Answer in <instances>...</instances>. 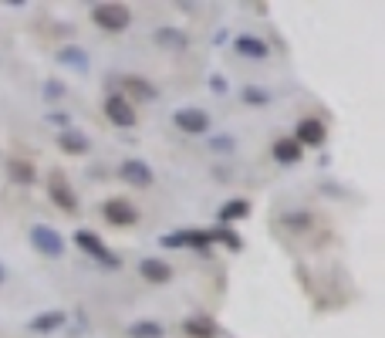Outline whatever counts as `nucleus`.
I'll use <instances>...</instances> for the list:
<instances>
[{
    "mask_svg": "<svg viewBox=\"0 0 385 338\" xmlns=\"http://www.w3.org/2000/svg\"><path fill=\"white\" fill-rule=\"evenodd\" d=\"M243 217H250V203L247 200H227L223 207L216 210V220L227 227V223H233V220H243Z\"/></svg>",
    "mask_w": 385,
    "mask_h": 338,
    "instance_id": "a211bd4d",
    "label": "nucleus"
},
{
    "mask_svg": "<svg viewBox=\"0 0 385 338\" xmlns=\"http://www.w3.org/2000/svg\"><path fill=\"white\" fill-rule=\"evenodd\" d=\"M301 153H305V149H301L294 139H277V142H274V159H277L281 166H294V162L301 159Z\"/></svg>",
    "mask_w": 385,
    "mask_h": 338,
    "instance_id": "6ab92c4d",
    "label": "nucleus"
},
{
    "mask_svg": "<svg viewBox=\"0 0 385 338\" xmlns=\"http://www.w3.org/2000/svg\"><path fill=\"white\" fill-rule=\"evenodd\" d=\"M119 176L132 186H153V169H149V162H142V159H126L122 166H119Z\"/></svg>",
    "mask_w": 385,
    "mask_h": 338,
    "instance_id": "9d476101",
    "label": "nucleus"
},
{
    "mask_svg": "<svg viewBox=\"0 0 385 338\" xmlns=\"http://www.w3.org/2000/svg\"><path fill=\"white\" fill-rule=\"evenodd\" d=\"M105 115H108V122H115L119 129H132L135 126V108L128 102L122 92H112L108 99H105Z\"/></svg>",
    "mask_w": 385,
    "mask_h": 338,
    "instance_id": "423d86ee",
    "label": "nucleus"
},
{
    "mask_svg": "<svg viewBox=\"0 0 385 338\" xmlns=\"http://www.w3.org/2000/svg\"><path fill=\"white\" fill-rule=\"evenodd\" d=\"M48 122H51V126H58L61 132L68 129V115H65V112H51V115H48Z\"/></svg>",
    "mask_w": 385,
    "mask_h": 338,
    "instance_id": "bb28decb",
    "label": "nucleus"
},
{
    "mask_svg": "<svg viewBox=\"0 0 385 338\" xmlns=\"http://www.w3.org/2000/svg\"><path fill=\"white\" fill-rule=\"evenodd\" d=\"M240 99H243L247 105H267V102H271V92H264V88H254V85H247Z\"/></svg>",
    "mask_w": 385,
    "mask_h": 338,
    "instance_id": "b1692460",
    "label": "nucleus"
},
{
    "mask_svg": "<svg viewBox=\"0 0 385 338\" xmlns=\"http://www.w3.org/2000/svg\"><path fill=\"white\" fill-rule=\"evenodd\" d=\"M233 48H237V54H243V58H250V61H264V58L271 54L267 41L257 37V34H240V37L233 41Z\"/></svg>",
    "mask_w": 385,
    "mask_h": 338,
    "instance_id": "f8f14e48",
    "label": "nucleus"
},
{
    "mask_svg": "<svg viewBox=\"0 0 385 338\" xmlns=\"http://www.w3.org/2000/svg\"><path fill=\"white\" fill-rule=\"evenodd\" d=\"M92 21L108 31V34H119V31H126L128 21H132V14H128L126 3H95L92 7Z\"/></svg>",
    "mask_w": 385,
    "mask_h": 338,
    "instance_id": "f257e3e1",
    "label": "nucleus"
},
{
    "mask_svg": "<svg viewBox=\"0 0 385 338\" xmlns=\"http://www.w3.org/2000/svg\"><path fill=\"white\" fill-rule=\"evenodd\" d=\"M3 281H7V267L0 264V285H3Z\"/></svg>",
    "mask_w": 385,
    "mask_h": 338,
    "instance_id": "c85d7f7f",
    "label": "nucleus"
},
{
    "mask_svg": "<svg viewBox=\"0 0 385 338\" xmlns=\"http://www.w3.org/2000/svg\"><path fill=\"white\" fill-rule=\"evenodd\" d=\"M75 244L88 254V257H95L99 264H105V267H122V257H115V254L105 247V240L99 234H92V230H75Z\"/></svg>",
    "mask_w": 385,
    "mask_h": 338,
    "instance_id": "7ed1b4c3",
    "label": "nucleus"
},
{
    "mask_svg": "<svg viewBox=\"0 0 385 338\" xmlns=\"http://www.w3.org/2000/svg\"><path fill=\"white\" fill-rule=\"evenodd\" d=\"M58 149L68 153V156H81V153H88V135L75 129H65L58 135Z\"/></svg>",
    "mask_w": 385,
    "mask_h": 338,
    "instance_id": "2eb2a0df",
    "label": "nucleus"
},
{
    "mask_svg": "<svg viewBox=\"0 0 385 338\" xmlns=\"http://www.w3.org/2000/svg\"><path fill=\"white\" fill-rule=\"evenodd\" d=\"M48 196H51L61 210H68V213L78 210V193L71 189V183L65 180L61 173H51V176H48Z\"/></svg>",
    "mask_w": 385,
    "mask_h": 338,
    "instance_id": "6e6552de",
    "label": "nucleus"
},
{
    "mask_svg": "<svg viewBox=\"0 0 385 338\" xmlns=\"http://www.w3.org/2000/svg\"><path fill=\"white\" fill-rule=\"evenodd\" d=\"M173 126L180 132H186V135H203L209 129V115L203 108H196V105H186V108L173 112Z\"/></svg>",
    "mask_w": 385,
    "mask_h": 338,
    "instance_id": "20e7f679",
    "label": "nucleus"
},
{
    "mask_svg": "<svg viewBox=\"0 0 385 338\" xmlns=\"http://www.w3.org/2000/svg\"><path fill=\"white\" fill-rule=\"evenodd\" d=\"M155 41H159L162 48H173V51H182V48H186V34L176 31V27H159V31H155Z\"/></svg>",
    "mask_w": 385,
    "mask_h": 338,
    "instance_id": "4be33fe9",
    "label": "nucleus"
},
{
    "mask_svg": "<svg viewBox=\"0 0 385 338\" xmlns=\"http://www.w3.org/2000/svg\"><path fill=\"white\" fill-rule=\"evenodd\" d=\"M128 338H166V328H162L159 321L142 318V321H132V325H128Z\"/></svg>",
    "mask_w": 385,
    "mask_h": 338,
    "instance_id": "aec40b11",
    "label": "nucleus"
},
{
    "mask_svg": "<svg viewBox=\"0 0 385 338\" xmlns=\"http://www.w3.org/2000/svg\"><path fill=\"white\" fill-rule=\"evenodd\" d=\"M182 332H186V338H216L220 335V328H216V321H213L209 314L186 318V321H182Z\"/></svg>",
    "mask_w": 385,
    "mask_h": 338,
    "instance_id": "ddd939ff",
    "label": "nucleus"
},
{
    "mask_svg": "<svg viewBox=\"0 0 385 338\" xmlns=\"http://www.w3.org/2000/svg\"><path fill=\"white\" fill-rule=\"evenodd\" d=\"M122 88H126L128 95L142 99V102H155V99H159V88H155L153 81L135 78V75H126V78H122Z\"/></svg>",
    "mask_w": 385,
    "mask_h": 338,
    "instance_id": "f3484780",
    "label": "nucleus"
},
{
    "mask_svg": "<svg viewBox=\"0 0 385 338\" xmlns=\"http://www.w3.org/2000/svg\"><path fill=\"white\" fill-rule=\"evenodd\" d=\"M328 139V129L321 119H301L298 122V132H294V142L305 149V146H321Z\"/></svg>",
    "mask_w": 385,
    "mask_h": 338,
    "instance_id": "1a4fd4ad",
    "label": "nucleus"
},
{
    "mask_svg": "<svg viewBox=\"0 0 385 338\" xmlns=\"http://www.w3.org/2000/svg\"><path fill=\"white\" fill-rule=\"evenodd\" d=\"M58 65H61V68H71V71H88L92 58H88L85 48H78V44H65V48H58Z\"/></svg>",
    "mask_w": 385,
    "mask_h": 338,
    "instance_id": "4468645a",
    "label": "nucleus"
},
{
    "mask_svg": "<svg viewBox=\"0 0 385 338\" xmlns=\"http://www.w3.org/2000/svg\"><path fill=\"white\" fill-rule=\"evenodd\" d=\"M7 176L14 183H34V162H27V159H7Z\"/></svg>",
    "mask_w": 385,
    "mask_h": 338,
    "instance_id": "412c9836",
    "label": "nucleus"
},
{
    "mask_svg": "<svg viewBox=\"0 0 385 338\" xmlns=\"http://www.w3.org/2000/svg\"><path fill=\"white\" fill-rule=\"evenodd\" d=\"M209 88H213L216 95H227V78H220V75H213V78H209Z\"/></svg>",
    "mask_w": 385,
    "mask_h": 338,
    "instance_id": "cd10ccee",
    "label": "nucleus"
},
{
    "mask_svg": "<svg viewBox=\"0 0 385 338\" xmlns=\"http://www.w3.org/2000/svg\"><path fill=\"white\" fill-rule=\"evenodd\" d=\"M105 220L112 223V227H132V223H139V210L132 207L128 200H122V196H112V200H105Z\"/></svg>",
    "mask_w": 385,
    "mask_h": 338,
    "instance_id": "0eeeda50",
    "label": "nucleus"
},
{
    "mask_svg": "<svg viewBox=\"0 0 385 338\" xmlns=\"http://www.w3.org/2000/svg\"><path fill=\"white\" fill-rule=\"evenodd\" d=\"M139 274H142L146 281H153V285H169V281H173V267H169L166 260H159V257H142L139 260Z\"/></svg>",
    "mask_w": 385,
    "mask_h": 338,
    "instance_id": "9b49d317",
    "label": "nucleus"
},
{
    "mask_svg": "<svg viewBox=\"0 0 385 338\" xmlns=\"http://www.w3.org/2000/svg\"><path fill=\"white\" fill-rule=\"evenodd\" d=\"M65 318H68V314L54 308V312H44V314H37V318H31V321H27V328H31V332H37V335H48V332H58V328L65 325Z\"/></svg>",
    "mask_w": 385,
    "mask_h": 338,
    "instance_id": "dca6fc26",
    "label": "nucleus"
},
{
    "mask_svg": "<svg viewBox=\"0 0 385 338\" xmlns=\"http://www.w3.org/2000/svg\"><path fill=\"white\" fill-rule=\"evenodd\" d=\"M41 92H44V99H48V102H58V99H61L68 88H65V81H61V78H48Z\"/></svg>",
    "mask_w": 385,
    "mask_h": 338,
    "instance_id": "393cba45",
    "label": "nucleus"
},
{
    "mask_svg": "<svg viewBox=\"0 0 385 338\" xmlns=\"http://www.w3.org/2000/svg\"><path fill=\"white\" fill-rule=\"evenodd\" d=\"M206 237H209V244L216 240V244H227L230 251H240V247H243V240L233 234V230H227L223 223H220V227H209V230H206Z\"/></svg>",
    "mask_w": 385,
    "mask_h": 338,
    "instance_id": "5701e85b",
    "label": "nucleus"
},
{
    "mask_svg": "<svg viewBox=\"0 0 385 338\" xmlns=\"http://www.w3.org/2000/svg\"><path fill=\"white\" fill-rule=\"evenodd\" d=\"M31 244H34V251L37 254H44V257H65V240H61V234L54 230V227H48V223H34L31 227Z\"/></svg>",
    "mask_w": 385,
    "mask_h": 338,
    "instance_id": "f03ea898",
    "label": "nucleus"
},
{
    "mask_svg": "<svg viewBox=\"0 0 385 338\" xmlns=\"http://www.w3.org/2000/svg\"><path fill=\"white\" fill-rule=\"evenodd\" d=\"M159 244H162V247H189V251H196L200 257H209V237H206V230L166 234V237H159Z\"/></svg>",
    "mask_w": 385,
    "mask_h": 338,
    "instance_id": "39448f33",
    "label": "nucleus"
},
{
    "mask_svg": "<svg viewBox=\"0 0 385 338\" xmlns=\"http://www.w3.org/2000/svg\"><path fill=\"white\" fill-rule=\"evenodd\" d=\"M233 146H237L233 135H213V139H209V149H213V153H233Z\"/></svg>",
    "mask_w": 385,
    "mask_h": 338,
    "instance_id": "a878e982",
    "label": "nucleus"
}]
</instances>
